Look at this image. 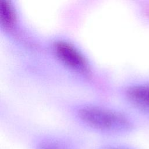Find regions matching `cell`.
Returning <instances> with one entry per match:
<instances>
[{"label": "cell", "mask_w": 149, "mask_h": 149, "mask_svg": "<svg viewBox=\"0 0 149 149\" xmlns=\"http://www.w3.org/2000/svg\"><path fill=\"white\" fill-rule=\"evenodd\" d=\"M45 47L47 54L61 70L80 81L95 82V70L91 60L74 41L65 36H56L49 40Z\"/></svg>", "instance_id": "2"}, {"label": "cell", "mask_w": 149, "mask_h": 149, "mask_svg": "<svg viewBox=\"0 0 149 149\" xmlns=\"http://www.w3.org/2000/svg\"><path fill=\"white\" fill-rule=\"evenodd\" d=\"M38 149H67L60 144L55 142H46L41 144Z\"/></svg>", "instance_id": "5"}, {"label": "cell", "mask_w": 149, "mask_h": 149, "mask_svg": "<svg viewBox=\"0 0 149 149\" xmlns=\"http://www.w3.org/2000/svg\"><path fill=\"white\" fill-rule=\"evenodd\" d=\"M101 149H123L122 148H120L116 146H106L102 147Z\"/></svg>", "instance_id": "6"}, {"label": "cell", "mask_w": 149, "mask_h": 149, "mask_svg": "<svg viewBox=\"0 0 149 149\" xmlns=\"http://www.w3.org/2000/svg\"><path fill=\"white\" fill-rule=\"evenodd\" d=\"M0 28L4 36L19 47L38 51L40 44L33 41L27 27L23 23L17 5L10 0H0Z\"/></svg>", "instance_id": "3"}, {"label": "cell", "mask_w": 149, "mask_h": 149, "mask_svg": "<svg viewBox=\"0 0 149 149\" xmlns=\"http://www.w3.org/2000/svg\"><path fill=\"white\" fill-rule=\"evenodd\" d=\"M119 94L131 109L149 116V79L130 80L119 88Z\"/></svg>", "instance_id": "4"}, {"label": "cell", "mask_w": 149, "mask_h": 149, "mask_svg": "<svg viewBox=\"0 0 149 149\" xmlns=\"http://www.w3.org/2000/svg\"><path fill=\"white\" fill-rule=\"evenodd\" d=\"M72 115L86 126L100 132L121 133L132 130V116L123 109L106 102L82 101L70 105Z\"/></svg>", "instance_id": "1"}]
</instances>
